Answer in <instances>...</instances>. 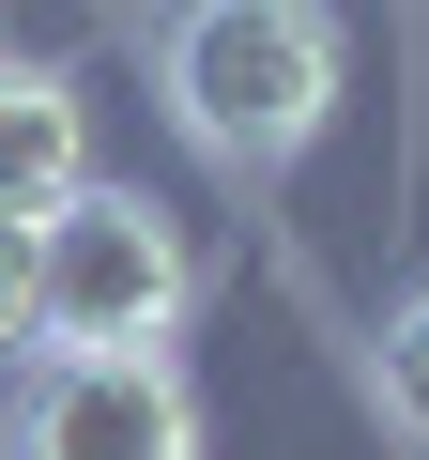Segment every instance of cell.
Wrapping results in <instances>:
<instances>
[{
  "mask_svg": "<svg viewBox=\"0 0 429 460\" xmlns=\"http://www.w3.org/2000/svg\"><path fill=\"white\" fill-rule=\"evenodd\" d=\"M153 77L214 169H292L337 123V16L322 0H169Z\"/></svg>",
  "mask_w": 429,
  "mask_h": 460,
  "instance_id": "cell-1",
  "label": "cell"
},
{
  "mask_svg": "<svg viewBox=\"0 0 429 460\" xmlns=\"http://www.w3.org/2000/svg\"><path fill=\"white\" fill-rule=\"evenodd\" d=\"M169 323H184V230L138 184H62L47 277H31V353H169Z\"/></svg>",
  "mask_w": 429,
  "mask_h": 460,
  "instance_id": "cell-2",
  "label": "cell"
},
{
  "mask_svg": "<svg viewBox=\"0 0 429 460\" xmlns=\"http://www.w3.org/2000/svg\"><path fill=\"white\" fill-rule=\"evenodd\" d=\"M16 460H199V399L169 353H31Z\"/></svg>",
  "mask_w": 429,
  "mask_h": 460,
  "instance_id": "cell-3",
  "label": "cell"
},
{
  "mask_svg": "<svg viewBox=\"0 0 429 460\" xmlns=\"http://www.w3.org/2000/svg\"><path fill=\"white\" fill-rule=\"evenodd\" d=\"M62 184H92V108H77L62 62H16V47H0V199L47 215Z\"/></svg>",
  "mask_w": 429,
  "mask_h": 460,
  "instance_id": "cell-4",
  "label": "cell"
},
{
  "mask_svg": "<svg viewBox=\"0 0 429 460\" xmlns=\"http://www.w3.org/2000/svg\"><path fill=\"white\" fill-rule=\"evenodd\" d=\"M383 414H398V445H429V292L383 323Z\"/></svg>",
  "mask_w": 429,
  "mask_h": 460,
  "instance_id": "cell-5",
  "label": "cell"
},
{
  "mask_svg": "<svg viewBox=\"0 0 429 460\" xmlns=\"http://www.w3.org/2000/svg\"><path fill=\"white\" fill-rule=\"evenodd\" d=\"M31 277H47V215L0 199V353H16V368H31Z\"/></svg>",
  "mask_w": 429,
  "mask_h": 460,
  "instance_id": "cell-6",
  "label": "cell"
}]
</instances>
